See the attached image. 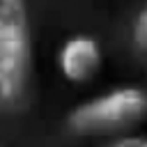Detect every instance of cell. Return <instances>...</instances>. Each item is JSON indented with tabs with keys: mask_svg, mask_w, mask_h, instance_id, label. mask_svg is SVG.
Segmentation results:
<instances>
[{
	"mask_svg": "<svg viewBox=\"0 0 147 147\" xmlns=\"http://www.w3.org/2000/svg\"><path fill=\"white\" fill-rule=\"evenodd\" d=\"M34 48L25 0H0V110L18 115L32 101Z\"/></svg>",
	"mask_w": 147,
	"mask_h": 147,
	"instance_id": "obj_1",
	"label": "cell"
},
{
	"mask_svg": "<svg viewBox=\"0 0 147 147\" xmlns=\"http://www.w3.org/2000/svg\"><path fill=\"white\" fill-rule=\"evenodd\" d=\"M147 122V90L136 85L113 87L74 106L64 119L69 133L80 138H124Z\"/></svg>",
	"mask_w": 147,
	"mask_h": 147,
	"instance_id": "obj_2",
	"label": "cell"
},
{
	"mask_svg": "<svg viewBox=\"0 0 147 147\" xmlns=\"http://www.w3.org/2000/svg\"><path fill=\"white\" fill-rule=\"evenodd\" d=\"M57 67L69 83H76V85L90 83L96 78V74L103 67V51L94 37L74 34L60 46Z\"/></svg>",
	"mask_w": 147,
	"mask_h": 147,
	"instance_id": "obj_3",
	"label": "cell"
},
{
	"mask_svg": "<svg viewBox=\"0 0 147 147\" xmlns=\"http://www.w3.org/2000/svg\"><path fill=\"white\" fill-rule=\"evenodd\" d=\"M133 44L138 51L147 53V5L138 11V16L133 21Z\"/></svg>",
	"mask_w": 147,
	"mask_h": 147,
	"instance_id": "obj_4",
	"label": "cell"
},
{
	"mask_svg": "<svg viewBox=\"0 0 147 147\" xmlns=\"http://www.w3.org/2000/svg\"><path fill=\"white\" fill-rule=\"evenodd\" d=\"M101 147H147V136L131 133V136H124V138L108 140V142H106V145H101Z\"/></svg>",
	"mask_w": 147,
	"mask_h": 147,
	"instance_id": "obj_5",
	"label": "cell"
}]
</instances>
